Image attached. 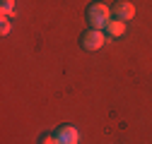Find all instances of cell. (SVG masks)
<instances>
[{"mask_svg":"<svg viewBox=\"0 0 152 144\" xmlns=\"http://www.w3.org/2000/svg\"><path fill=\"white\" fill-rule=\"evenodd\" d=\"M3 34H10V17H3Z\"/></svg>","mask_w":152,"mask_h":144,"instance_id":"8","label":"cell"},{"mask_svg":"<svg viewBox=\"0 0 152 144\" xmlns=\"http://www.w3.org/2000/svg\"><path fill=\"white\" fill-rule=\"evenodd\" d=\"M0 12H3V17H12V14H15V0H3Z\"/></svg>","mask_w":152,"mask_h":144,"instance_id":"6","label":"cell"},{"mask_svg":"<svg viewBox=\"0 0 152 144\" xmlns=\"http://www.w3.org/2000/svg\"><path fill=\"white\" fill-rule=\"evenodd\" d=\"M111 14L116 17V19H121V22H128V19L135 17V5H133V3H126V0H118V3L113 5Z\"/></svg>","mask_w":152,"mask_h":144,"instance_id":"4","label":"cell"},{"mask_svg":"<svg viewBox=\"0 0 152 144\" xmlns=\"http://www.w3.org/2000/svg\"><path fill=\"white\" fill-rule=\"evenodd\" d=\"M104 34H109L111 39H121V36L126 34V22H121V19H109V24L104 27Z\"/></svg>","mask_w":152,"mask_h":144,"instance_id":"5","label":"cell"},{"mask_svg":"<svg viewBox=\"0 0 152 144\" xmlns=\"http://www.w3.org/2000/svg\"><path fill=\"white\" fill-rule=\"evenodd\" d=\"M104 43H106V34L99 29H89L82 34V48L85 50H99Z\"/></svg>","mask_w":152,"mask_h":144,"instance_id":"2","label":"cell"},{"mask_svg":"<svg viewBox=\"0 0 152 144\" xmlns=\"http://www.w3.org/2000/svg\"><path fill=\"white\" fill-rule=\"evenodd\" d=\"M39 144H58V139H56V135H41Z\"/></svg>","mask_w":152,"mask_h":144,"instance_id":"7","label":"cell"},{"mask_svg":"<svg viewBox=\"0 0 152 144\" xmlns=\"http://www.w3.org/2000/svg\"><path fill=\"white\" fill-rule=\"evenodd\" d=\"M56 139H58V144H77L80 142V132H77V127H72V125H63V127L56 130Z\"/></svg>","mask_w":152,"mask_h":144,"instance_id":"3","label":"cell"},{"mask_svg":"<svg viewBox=\"0 0 152 144\" xmlns=\"http://www.w3.org/2000/svg\"><path fill=\"white\" fill-rule=\"evenodd\" d=\"M111 19V10L104 5V3H92L87 7V22H89V29H99L104 31V27L109 24Z\"/></svg>","mask_w":152,"mask_h":144,"instance_id":"1","label":"cell"}]
</instances>
